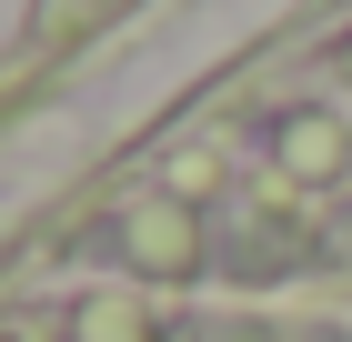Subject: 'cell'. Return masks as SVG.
I'll list each match as a JSON object with an SVG mask.
<instances>
[{
    "instance_id": "4",
    "label": "cell",
    "mask_w": 352,
    "mask_h": 342,
    "mask_svg": "<svg viewBox=\"0 0 352 342\" xmlns=\"http://www.w3.org/2000/svg\"><path fill=\"white\" fill-rule=\"evenodd\" d=\"M342 81H352V51H342Z\"/></svg>"
},
{
    "instance_id": "3",
    "label": "cell",
    "mask_w": 352,
    "mask_h": 342,
    "mask_svg": "<svg viewBox=\"0 0 352 342\" xmlns=\"http://www.w3.org/2000/svg\"><path fill=\"white\" fill-rule=\"evenodd\" d=\"M81 342H151V322H141V302H91Z\"/></svg>"
},
{
    "instance_id": "2",
    "label": "cell",
    "mask_w": 352,
    "mask_h": 342,
    "mask_svg": "<svg viewBox=\"0 0 352 342\" xmlns=\"http://www.w3.org/2000/svg\"><path fill=\"white\" fill-rule=\"evenodd\" d=\"M282 161H292V171H332V161H342L332 121H282Z\"/></svg>"
},
{
    "instance_id": "1",
    "label": "cell",
    "mask_w": 352,
    "mask_h": 342,
    "mask_svg": "<svg viewBox=\"0 0 352 342\" xmlns=\"http://www.w3.org/2000/svg\"><path fill=\"white\" fill-rule=\"evenodd\" d=\"M131 252L151 272H182L191 262V222H182V211H131Z\"/></svg>"
}]
</instances>
